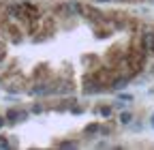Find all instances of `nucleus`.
Wrapping results in <instances>:
<instances>
[{"mask_svg":"<svg viewBox=\"0 0 154 150\" xmlns=\"http://www.w3.org/2000/svg\"><path fill=\"white\" fill-rule=\"evenodd\" d=\"M32 111H34V114H41L43 107H41V105H34V107H32Z\"/></svg>","mask_w":154,"mask_h":150,"instance_id":"obj_11","label":"nucleus"},{"mask_svg":"<svg viewBox=\"0 0 154 150\" xmlns=\"http://www.w3.org/2000/svg\"><path fill=\"white\" fill-rule=\"evenodd\" d=\"M0 148H11V142L7 137H0Z\"/></svg>","mask_w":154,"mask_h":150,"instance_id":"obj_10","label":"nucleus"},{"mask_svg":"<svg viewBox=\"0 0 154 150\" xmlns=\"http://www.w3.org/2000/svg\"><path fill=\"white\" fill-rule=\"evenodd\" d=\"M5 118H7L9 124H13V122H24V120L28 118V111H26V109H9Z\"/></svg>","mask_w":154,"mask_h":150,"instance_id":"obj_1","label":"nucleus"},{"mask_svg":"<svg viewBox=\"0 0 154 150\" xmlns=\"http://www.w3.org/2000/svg\"><path fill=\"white\" fill-rule=\"evenodd\" d=\"M5 56H7V54H5L2 49H0V62H2V60H5Z\"/></svg>","mask_w":154,"mask_h":150,"instance_id":"obj_13","label":"nucleus"},{"mask_svg":"<svg viewBox=\"0 0 154 150\" xmlns=\"http://www.w3.org/2000/svg\"><path fill=\"white\" fill-rule=\"evenodd\" d=\"M99 114H101V116H105V118H107V116H109V114H111V107H101V109H99Z\"/></svg>","mask_w":154,"mask_h":150,"instance_id":"obj_9","label":"nucleus"},{"mask_svg":"<svg viewBox=\"0 0 154 150\" xmlns=\"http://www.w3.org/2000/svg\"><path fill=\"white\" fill-rule=\"evenodd\" d=\"M126 84H128V77H118V80H113L111 88H113V90H120V88H124Z\"/></svg>","mask_w":154,"mask_h":150,"instance_id":"obj_5","label":"nucleus"},{"mask_svg":"<svg viewBox=\"0 0 154 150\" xmlns=\"http://www.w3.org/2000/svg\"><path fill=\"white\" fill-rule=\"evenodd\" d=\"M5 124H7V118H2V116H0V129H2Z\"/></svg>","mask_w":154,"mask_h":150,"instance_id":"obj_12","label":"nucleus"},{"mask_svg":"<svg viewBox=\"0 0 154 150\" xmlns=\"http://www.w3.org/2000/svg\"><path fill=\"white\" fill-rule=\"evenodd\" d=\"M131 120H133V114H128V111H122L120 114V122L122 124H131Z\"/></svg>","mask_w":154,"mask_h":150,"instance_id":"obj_7","label":"nucleus"},{"mask_svg":"<svg viewBox=\"0 0 154 150\" xmlns=\"http://www.w3.org/2000/svg\"><path fill=\"white\" fill-rule=\"evenodd\" d=\"M64 11L71 13V15H79V13H84V7L77 5V2H66L64 5Z\"/></svg>","mask_w":154,"mask_h":150,"instance_id":"obj_4","label":"nucleus"},{"mask_svg":"<svg viewBox=\"0 0 154 150\" xmlns=\"http://www.w3.org/2000/svg\"><path fill=\"white\" fill-rule=\"evenodd\" d=\"M96 133H101V127L96 124V122H94V124H88V127H86V135H96Z\"/></svg>","mask_w":154,"mask_h":150,"instance_id":"obj_6","label":"nucleus"},{"mask_svg":"<svg viewBox=\"0 0 154 150\" xmlns=\"http://www.w3.org/2000/svg\"><path fill=\"white\" fill-rule=\"evenodd\" d=\"M84 92H86V95L101 92V82H96L94 77H86V80H84Z\"/></svg>","mask_w":154,"mask_h":150,"instance_id":"obj_2","label":"nucleus"},{"mask_svg":"<svg viewBox=\"0 0 154 150\" xmlns=\"http://www.w3.org/2000/svg\"><path fill=\"white\" fill-rule=\"evenodd\" d=\"M141 49L146 54H154V32H146L141 36Z\"/></svg>","mask_w":154,"mask_h":150,"instance_id":"obj_3","label":"nucleus"},{"mask_svg":"<svg viewBox=\"0 0 154 150\" xmlns=\"http://www.w3.org/2000/svg\"><path fill=\"white\" fill-rule=\"evenodd\" d=\"M60 148H77V142H62Z\"/></svg>","mask_w":154,"mask_h":150,"instance_id":"obj_8","label":"nucleus"},{"mask_svg":"<svg viewBox=\"0 0 154 150\" xmlns=\"http://www.w3.org/2000/svg\"><path fill=\"white\" fill-rule=\"evenodd\" d=\"M99 2H109V0H99Z\"/></svg>","mask_w":154,"mask_h":150,"instance_id":"obj_14","label":"nucleus"}]
</instances>
